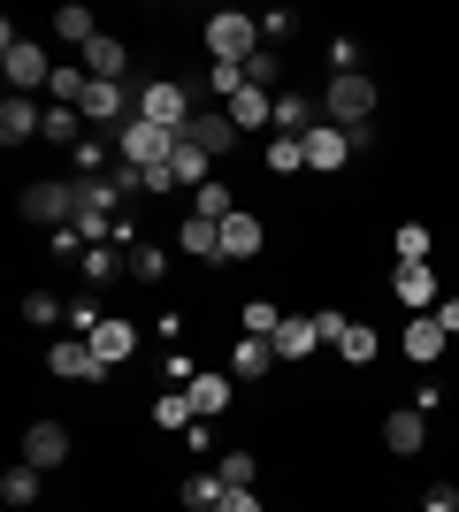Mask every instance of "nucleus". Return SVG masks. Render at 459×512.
<instances>
[{
  "instance_id": "nucleus-4",
  "label": "nucleus",
  "mask_w": 459,
  "mask_h": 512,
  "mask_svg": "<svg viewBox=\"0 0 459 512\" xmlns=\"http://www.w3.org/2000/svg\"><path fill=\"white\" fill-rule=\"evenodd\" d=\"M207 54H215V62H253V54H261V23L253 16H238V8H222V16H207Z\"/></svg>"
},
{
  "instance_id": "nucleus-21",
  "label": "nucleus",
  "mask_w": 459,
  "mask_h": 512,
  "mask_svg": "<svg viewBox=\"0 0 459 512\" xmlns=\"http://www.w3.org/2000/svg\"><path fill=\"white\" fill-rule=\"evenodd\" d=\"M184 390H192L199 421H207V413H222V406H230V398H238V375H192V383H184Z\"/></svg>"
},
{
  "instance_id": "nucleus-10",
  "label": "nucleus",
  "mask_w": 459,
  "mask_h": 512,
  "mask_svg": "<svg viewBox=\"0 0 459 512\" xmlns=\"http://www.w3.org/2000/svg\"><path fill=\"white\" fill-rule=\"evenodd\" d=\"M421 444H429V413L421 406H391L383 413V451H391V459H414Z\"/></svg>"
},
{
  "instance_id": "nucleus-17",
  "label": "nucleus",
  "mask_w": 459,
  "mask_h": 512,
  "mask_svg": "<svg viewBox=\"0 0 459 512\" xmlns=\"http://www.w3.org/2000/svg\"><path fill=\"white\" fill-rule=\"evenodd\" d=\"M444 344H452V337H444V321H437V314H414V321H406V360H414V367L444 360Z\"/></svg>"
},
{
  "instance_id": "nucleus-6",
  "label": "nucleus",
  "mask_w": 459,
  "mask_h": 512,
  "mask_svg": "<svg viewBox=\"0 0 459 512\" xmlns=\"http://www.w3.org/2000/svg\"><path fill=\"white\" fill-rule=\"evenodd\" d=\"M138 115L184 138V130H192V115H199V107H192V85H138Z\"/></svg>"
},
{
  "instance_id": "nucleus-27",
  "label": "nucleus",
  "mask_w": 459,
  "mask_h": 512,
  "mask_svg": "<svg viewBox=\"0 0 459 512\" xmlns=\"http://www.w3.org/2000/svg\"><path fill=\"white\" fill-rule=\"evenodd\" d=\"M153 428H199L192 390H161V398H153Z\"/></svg>"
},
{
  "instance_id": "nucleus-31",
  "label": "nucleus",
  "mask_w": 459,
  "mask_h": 512,
  "mask_svg": "<svg viewBox=\"0 0 459 512\" xmlns=\"http://www.w3.org/2000/svg\"><path fill=\"white\" fill-rule=\"evenodd\" d=\"M215 474L230 482V490H261V459H253V451H222Z\"/></svg>"
},
{
  "instance_id": "nucleus-11",
  "label": "nucleus",
  "mask_w": 459,
  "mask_h": 512,
  "mask_svg": "<svg viewBox=\"0 0 459 512\" xmlns=\"http://www.w3.org/2000/svg\"><path fill=\"white\" fill-rule=\"evenodd\" d=\"M352 146H360V138H352V130H337V123H314V130H306V169H345V161H352Z\"/></svg>"
},
{
  "instance_id": "nucleus-38",
  "label": "nucleus",
  "mask_w": 459,
  "mask_h": 512,
  "mask_svg": "<svg viewBox=\"0 0 459 512\" xmlns=\"http://www.w3.org/2000/svg\"><path fill=\"white\" fill-rule=\"evenodd\" d=\"M276 329H284V314H276L268 299H253V306H245V337H276Z\"/></svg>"
},
{
  "instance_id": "nucleus-42",
  "label": "nucleus",
  "mask_w": 459,
  "mask_h": 512,
  "mask_svg": "<svg viewBox=\"0 0 459 512\" xmlns=\"http://www.w3.org/2000/svg\"><path fill=\"white\" fill-rule=\"evenodd\" d=\"M291 31H299V16H291V8H276V16H261V39H291Z\"/></svg>"
},
{
  "instance_id": "nucleus-19",
  "label": "nucleus",
  "mask_w": 459,
  "mask_h": 512,
  "mask_svg": "<svg viewBox=\"0 0 459 512\" xmlns=\"http://www.w3.org/2000/svg\"><path fill=\"white\" fill-rule=\"evenodd\" d=\"M85 344H92V352H100L108 367H123V360L138 352V329H131V321H115V314H108V321H100V329H92Z\"/></svg>"
},
{
  "instance_id": "nucleus-36",
  "label": "nucleus",
  "mask_w": 459,
  "mask_h": 512,
  "mask_svg": "<svg viewBox=\"0 0 459 512\" xmlns=\"http://www.w3.org/2000/svg\"><path fill=\"white\" fill-rule=\"evenodd\" d=\"M207 222H222V214H238V199H230V184H199V199H192Z\"/></svg>"
},
{
  "instance_id": "nucleus-8",
  "label": "nucleus",
  "mask_w": 459,
  "mask_h": 512,
  "mask_svg": "<svg viewBox=\"0 0 459 512\" xmlns=\"http://www.w3.org/2000/svg\"><path fill=\"white\" fill-rule=\"evenodd\" d=\"M69 451H77V444H69L62 421H31V428H23V451H16V459H23V467H39V474H54V467H69Z\"/></svg>"
},
{
  "instance_id": "nucleus-22",
  "label": "nucleus",
  "mask_w": 459,
  "mask_h": 512,
  "mask_svg": "<svg viewBox=\"0 0 459 512\" xmlns=\"http://www.w3.org/2000/svg\"><path fill=\"white\" fill-rule=\"evenodd\" d=\"M230 123H238V138H245V130H268V123H276V100H268V92H253V85H245L238 100H230Z\"/></svg>"
},
{
  "instance_id": "nucleus-26",
  "label": "nucleus",
  "mask_w": 459,
  "mask_h": 512,
  "mask_svg": "<svg viewBox=\"0 0 459 512\" xmlns=\"http://www.w3.org/2000/svg\"><path fill=\"white\" fill-rule=\"evenodd\" d=\"M268 360H276V344H268V337H238V352H230V375H238V383H253V375H268Z\"/></svg>"
},
{
  "instance_id": "nucleus-41",
  "label": "nucleus",
  "mask_w": 459,
  "mask_h": 512,
  "mask_svg": "<svg viewBox=\"0 0 459 512\" xmlns=\"http://www.w3.org/2000/svg\"><path fill=\"white\" fill-rule=\"evenodd\" d=\"M23 321H69V306L54 299V291H31V299H23Z\"/></svg>"
},
{
  "instance_id": "nucleus-2",
  "label": "nucleus",
  "mask_w": 459,
  "mask_h": 512,
  "mask_svg": "<svg viewBox=\"0 0 459 512\" xmlns=\"http://www.w3.org/2000/svg\"><path fill=\"white\" fill-rule=\"evenodd\" d=\"M176 146H184V138H176V130H161V123H146V115H131V123L115 130V153H123V161H131V169H169L176 161Z\"/></svg>"
},
{
  "instance_id": "nucleus-18",
  "label": "nucleus",
  "mask_w": 459,
  "mask_h": 512,
  "mask_svg": "<svg viewBox=\"0 0 459 512\" xmlns=\"http://www.w3.org/2000/svg\"><path fill=\"white\" fill-rule=\"evenodd\" d=\"M391 291H398V306L429 314V306H437V268H429V260H421V268H398V276H391Z\"/></svg>"
},
{
  "instance_id": "nucleus-16",
  "label": "nucleus",
  "mask_w": 459,
  "mask_h": 512,
  "mask_svg": "<svg viewBox=\"0 0 459 512\" xmlns=\"http://www.w3.org/2000/svg\"><path fill=\"white\" fill-rule=\"evenodd\" d=\"M123 69H131V46L100 31V39L85 46V77H100V85H123Z\"/></svg>"
},
{
  "instance_id": "nucleus-45",
  "label": "nucleus",
  "mask_w": 459,
  "mask_h": 512,
  "mask_svg": "<svg viewBox=\"0 0 459 512\" xmlns=\"http://www.w3.org/2000/svg\"><path fill=\"white\" fill-rule=\"evenodd\" d=\"M437 321H444V337H459V299H444V306H437Z\"/></svg>"
},
{
  "instance_id": "nucleus-43",
  "label": "nucleus",
  "mask_w": 459,
  "mask_h": 512,
  "mask_svg": "<svg viewBox=\"0 0 459 512\" xmlns=\"http://www.w3.org/2000/svg\"><path fill=\"white\" fill-rule=\"evenodd\" d=\"M421 512H459V490H452V482H437V490L421 497Z\"/></svg>"
},
{
  "instance_id": "nucleus-25",
  "label": "nucleus",
  "mask_w": 459,
  "mask_h": 512,
  "mask_svg": "<svg viewBox=\"0 0 459 512\" xmlns=\"http://www.w3.org/2000/svg\"><path fill=\"white\" fill-rule=\"evenodd\" d=\"M375 352H383V337H375L368 321H352L345 337H337V360H345V367H375Z\"/></svg>"
},
{
  "instance_id": "nucleus-24",
  "label": "nucleus",
  "mask_w": 459,
  "mask_h": 512,
  "mask_svg": "<svg viewBox=\"0 0 459 512\" xmlns=\"http://www.w3.org/2000/svg\"><path fill=\"white\" fill-rule=\"evenodd\" d=\"M54 39H69L77 54H85V46L100 39V23H92V8H77V0H69V8H54Z\"/></svg>"
},
{
  "instance_id": "nucleus-1",
  "label": "nucleus",
  "mask_w": 459,
  "mask_h": 512,
  "mask_svg": "<svg viewBox=\"0 0 459 512\" xmlns=\"http://www.w3.org/2000/svg\"><path fill=\"white\" fill-rule=\"evenodd\" d=\"M375 115H383V85H375V77H329L322 85V123H337V130L360 138Z\"/></svg>"
},
{
  "instance_id": "nucleus-28",
  "label": "nucleus",
  "mask_w": 459,
  "mask_h": 512,
  "mask_svg": "<svg viewBox=\"0 0 459 512\" xmlns=\"http://www.w3.org/2000/svg\"><path fill=\"white\" fill-rule=\"evenodd\" d=\"M222 497H230V482H222L215 467H199V474H184V505H192V512H215Z\"/></svg>"
},
{
  "instance_id": "nucleus-32",
  "label": "nucleus",
  "mask_w": 459,
  "mask_h": 512,
  "mask_svg": "<svg viewBox=\"0 0 459 512\" xmlns=\"http://www.w3.org/2000/svg\"><path fill=\"white\" fill-rule=\"evenodd\" d=\"M169 169H176V184H192V192H199V184H215V176H207V169H215V153H199L192 138H184V146H176V161H169Z\"/></svg>"
},
{
  "instance_id": "nucleus-12",
  "label": "nucleus",
  "mask_w": 459,
  "mask_h": 512,
  "mask_svg": "<svg viewBox=\"0 0 459 512\" xmlns=\"http://www.w3.org/2000/svg\"><path fill=\"white\" fill-rule=\"evenodd\" d=\"M268 344H276V360H314V344H329V337H322L314 314H284V329H276Z\"/></svg>"
},
{
  "instance_id": "nucleus-14",
  "label": "nucleus",
  "mask_w": 459,
  "mask_h": 512,
  "mask_svg": "<svg viewBox=\"0 0 459 512\" xmlns=\"http://www.w3.org/2000/svg\"><path fill=\"white\" fill-rule=\"evenodd\" d=\"M268 245V230H261V214H222V260H253Z\"/></svg>"
},
{
  "instance_id": "nucleus-9",
  "label": "nucleus",
  "mask_w": 459,
  "mask_h": 512,
  "mask_svg": "<svg viewBox=\"0 0 459 512\" xmlns=\"http://www.w3.org/2000/svg\"><path fill=\"white\" fill-rule=\"evenodd\" d=\"M77 115H85V123H100V130L115 138V130H123V123L138 115V100H131L123 85H100V77H92V85H85V100H77Z\"/></svg>"
},
{
  "instance_id": "nucleus-13",
  "label": "nucleus",
  "mask_w": 459,
  "mask_h": 512,
  "mask_svg": "<svg viewBox=\"0 0 459 512\" xmlns=\"http://www.w3.org/2000/svg\"><path fill=\"white\" fill-rule=\"evenodd\" d=\"M39 130H46V115L31 107V92H8V100H0V138H8V146H31Z\"/></svg>"
},
{
  "instance_id": "nucleus-20",
  "label": "nucleus",
  "mask_w": 459,
  "mask_h": 512,
  "mask_svg": "<svg viewBox=\"0 0 459 512\" xmlns=\"http://www.w3.org/2000/svg\"><path fill=\"white\" fill-rule=\"evenodd\" d=\"M176 245L192 260H222V222H207V214H184V230H176Z\"/></svg>"
},
{
  "instance_id": "nucleus-40",
  "label": "nucleus",
  "mask_w": 459,
  "mask_h": 512,
  "mask_svg": "<svg viewBox=\"0 0 459 512\" xmlns=\"http://www.w3.org/2000/svg\"><path fill=\"white\" fill-rule=\"evenodd\" d=\"M77 268H85V283H108V276H123L108 245H85V260H77Z\"/></svg>"
},
{
  "instance_id": "nucleus-23",
  "label": "nucleus",
  "mask_w": 459,
  "mask_h": 512,
  "mask_svg": "<svg viewBox=\"0 0 459 512\" xmlns=\"http://www.w3.org/2000/svg\"><path fill=\"white\" fill-rule=\"evenodd\" d=\"M314 123H322V115H314V92H284V100H276V130H284V138H306Z\"/></svg>"
},
{
  "instance_id": "nucleus-15",
  "label": "nucleus",
  "mask_w": 459,
  "mask_h": 512,
  "mask_svg": "<svg viewBox=\"0 0 459 512\" xmlns=\"http://www.w3.org/2000/svg\"><path fill=\"white\" fill-rule=\"evenodd\" d=\"M184 138H192L199 153H230V146H238V123H230V107H199Z\"/></svg>"
},
{
  "instance_id": "nucleus-35",
  "label": "nucleus",
  "mask_w": 459,
  "mask_h": 512,
  "mask_svg": "<svg viewBox=\"0 0 459 512\" xmlns=\"http://www.w3.org/2000/svg\"><path fill=\"white\" fill-rule=\"evenodd\" d=\"M131 276L138 283H161V276H169V253H161V245H131Z\"/></svg>"
},
{
  "instance_id": "nucleus-44",
  "label": "nucleus",
  "mask_w": 459,
  "mask_h": 512,
  "mask_svg": "<svg viewBox=\"0 0 459 512\" xmlns=\"http://www.w3.org/2000/svg\"><path fill=\"white\" fill-rule=\"evenodd\" d=\"M215 512H261V490H230V497H222Z\"/></svg>"
},
{
  "instance_id": "nucleus-39",
  "label": "nucleus",
  "mask_w": 459,
  "mask_h": 512,
  "mask_svg": "<svg viewBox=\"0 0 459 512\" xmlns=\"http://www.w3.org/2000/svg\"><path fill=\"white\" fill-rule=\"evenodd\" d=\"M276 77H284V62H276V54H268V46H261V54L245 62V85H253V92H268V85H276Z\"/></svg>"
},
{
  "instance_id": "nucleus-5",
  "label": "nucleus",
  "mask_w": 459,
  "mask_h": 512,
  "mask_svg": "<svg viewBox=\"0 0 459 512\" xmlns=\"http://www.w3.org/2000/svg\"><path fill=\"white\" fill-rule=\"evenodd\" d=\"M23 222H39V230H69L77 222V184H62V176H46V184H31V192L16 199Z\"/></svg>"
},
{
  "instance_id": "nucleus-29",
  "label": "nucleus",
  "mask_w": 459,
  "mask_h": 512,
  "mask_svg": "<svg viewBox=\"0 0 459 512\" xmlns=\"http://www.w3.org/2000/svg\"><path fill=\"white\" fill-rule=\"evenodd\" d=\"M39 490H46V474H39V467H23V459L0 474V497H8V505H39Z\"/></svg>"
},
{
  "instance_id": "nucleus-7",
  "label": "nucleus",
  "mask_w": 459,
  "mask_h": 512,
  "mask_svg": "<svg viewBox=\"0 0 459 512\" xmlns=\"http://www.w3.org/2000/svg\"><path fill=\"white\" fill-rule=\"evenodd\" d=\"M46 367H54L62 383H92V390H100V383H108V375H115V367L100 360V352H92L85 337H62V344H54V352H46Z\"/></svg>"
},
{
  "instance_id": "nucleus-3",
  "label": "nucleus",
  "mask_w": 459,
  "mask_h": 512,
  "mask_svg": "<svg viewBox=\"0 0 459 512\" xmlns=\"http://www.w3.org/2000/svg\"><path fill=\"white\" fill-rule=\"evenodd\" d=\"M0 69H8V85H16V92H46V85H54L46 46H39V39H16V23L0 31Z\"/></svg>"
},
{
  "instance_id": "nucleus-37",
  "label": "nucleus",
  "mask_w": 459,
  "mask_h": 512,
  "mask_svg": "<svg viewBox=\"0 0 459 512\" xmlns=\"http://www.w3.org/2000/svg\"><path fill=\"white\" fill-rule=\"evenodd\" d=\"M77 123H85L77 107H46V130H39V138H54V146H69V138H77Z\"/></svg>"
},
{
  "instance_id": "nucleus-33",
  "label": "nucleus",
  "mask_w": 459,
  "mask_h": 512,
  "mask_svg": "<svg viewBox=\"0 0 459 512\" xmlns=\"http://www.w3.org/2000/svg\"><path fill=\"white\" fill-rule=\"evenodd\" d=\"M199 92H215V100L230 107V100L245 92V69H238V62H207V85H199Z\"/></svg>"
},
{
  "instance_id": "nucleus-30",
  "label": "nucleus",
  "mask_w": 459,
  "mask_h": 512,
  "mask_svg": "<svg viewBox=\"0 0 459 512\" xmlns=\"http://www.w3.org/2000/svg\"><path fill=\"white\" fill-rule=\"evenodd\" d=\"M261 161H268L276 176H299V169H306V138H284V130H276V138L261 146Z\"/></svg>"
},
{
  "instance_id": "nucleus-34",
  "label": "nucleus",
  "mask_w": 459,
  "mask_h": 512,
  "mask_svg": "<svg viewBox=\"0 0 459 512\" xmlns=\"http://www.w3.org/2000/svg\"><path fill=\"white\" fill-rule=\"evenodd\" d=\"M391 253H398V268H421V260H429V230H421V222H406V230L391 237Z\"/></svg>"
}]
</instances>
